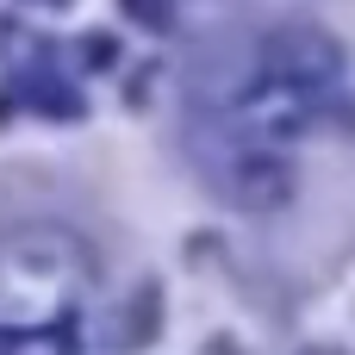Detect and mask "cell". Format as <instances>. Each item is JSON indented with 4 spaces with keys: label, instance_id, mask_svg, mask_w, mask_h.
<instances>
[{
    "label": "cell",
    "instance_id": "6da1fadb",
    "mask_svg": "<svg viewBox=\"0 0 355 355\" xmlns=\"http://www.w3.org/2000/svg\"><path fill=\"white\" fill-rule=\"evenodd\" d=\"M250 56H256L268 75H281V81H293V87H306V94H318V100L343 81V50H337V37L318 31V25H300V19L256 31Z\"/></svg>",
    "mask_w": 355,
    "mask_h": 355
},
{
    "label": "cell",
    "instance_id": "7a4b0ae2",
    "mask_svg": "<svg viewBox=\"0 0 355 355\" xmlns=\"http://www.w3.org/2000/svg\"><path fill=\"white\" fill-rule=\"evenodd\" d=\"M218 193L243 212H268L281 200H293V162L287 150H262V144H218Z\"/></svg>",
    "mask_w": 355,
    "mask_h": 355
},
{
    "label": "cell",
    "instance_id": "277c9868",
    "mask_svg": "<svg viewBox=\"0 0 355 355\" xmlns=\"http://www.w3.org/2000/svg\"><path fill=\"white\" fill-rule=\"evenodd\" d=\"M6 31H12V19H0V44H6ZM12 37H19V31H12Z\"/></svg>",
    "mask_w": 355,
    "mask_h": 355
},
{
    "label": "cell",
    "instance_id": "3957f363",
    "mask_svg": "<svg viewBox=\"0 0 355 355\" xmlns=\"http://www.w3.org/2000/svg\"><path fill=\"white\" fill-rule=\"evenodd\" d=\"M156 324H162V293L156 287H137V300L125 312V349H144L156 337Z\"/></svg>",
    "mask_w": 355,
    "mask_h": 355
}]
</instances>
